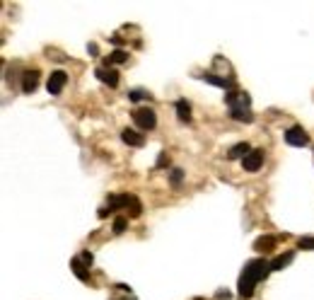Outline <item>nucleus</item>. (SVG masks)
I'll use <instances>...</instances> for the list:
<instances>
[{
  "label": "nucleus",
  "instance_id": "3",
  "mask_svg": "<svg viewBox=\"0 0 314 300\" xmlns=\"http://www.w3.org/2000/svg\"><path fill=\"white\" fill-rule=\"evenodd\" d=\"M285 143L293 145V148H304V145H309V134L302 126H293L285 131Z\"/></svg>",
  "mask_w": 314,
  "mask_h": 300
},
{
  "label": "nucleus",
  "instance_id": "5",
  "mask_svg": "<svg viewBox=\"0 0 314 300\" xmlns=\"http://www.w3.org/2000/svg\"><path fill=\"white\" fill-rule=\"evenodd\" d=\"M263 165V150L261 148H254L249 155L242 160V167H244V172H259V167Z\"/></svg>",
  "mask_w": 314,
  "mask_h": 300
},
{
  "label": "nucleus",
  "instance_id": "25",
  "mask_svg": "<svg viewBox=\"0 0 314 300\" xmlns=\"http://www.w3.org/2000/svg\"><path fill=\"white\" fill-rule=\"evenodd\" d=\"M80 259H82V262H85L87 267H92V262H95V256H92V252H82V254H80Z\"/></svg>",
  "mask_w": 314,
  "mask_h": 300
},
{
  "label": "nucleus",
  "instance_id": "10",
  "mask_svg": "<svg viewBox=\"0 0 314 300\" xmlns=\"http://www.w3.org/2000/svg\"><path fill=\"white\" fill-rule=\"evenodd\" d=\"M70 269H73V274H75L80 281H89V267H87L80 256H73V259H70Z\"/></svg>",
  "mask_w": 314,
  "mask_h": 300
},
{
  "label": "nucleus",
  "instance_id": "1",
  "mask_svg": "<svg viewBox=\"0 0 314 300\" xmlns=\"http://www.w3.org/2000/svg\"><path fill=\"white\" fill-rule=\"evenodd\" d=\"M271 274V262L268 259H251L244 264L242 274H239V283H237V295L242 300H249L254 295V288L259 281H266Z\"/></svg>",
  "mask_w": 314,
  "mask_h": 300
},
{
  "label": "nucleus",
  "instance_id": "16",
  "mask_svg": "<svg viewBox=\"0 0 314 300\" xmlns=\"http://www.w3.org/2000/svg\"><path fill=\"white\" fill-rule=\"evenodd\" d=\"M295 259V252H285V254H278L276 259H271V271H281L285 269L290 262Z\"/></svg>",
  "mask_w": 314,
  "mask_h": 300
},
{
  "label": "nucleus",
  "instance_id": "9",
  "mask_svg": "<svg viewBox=\"0 0 314 300\" xmlns=\"http://www.w3.org/2000/svg\"><path fill=\"white\" fill-rule=\"evenodd\" d=\"M39 75H41L39 70H27L24 73V80H22V92L24 95H32L34 90L39 88Z\"/></svg>",
  "mask_w": 314,
  "mask_h": 300
},
{
  "label": "nucleus",
  "instance_id": "23",
  "mask_svg": "<svg viewBox=\"0 0 314 300\" xmlns=\"http://www.w3.org/2000/svg\"><path fill=\"white\" fill-rule=\"evenodd\" d=\"M297 249H314V237H300L297 240Z\"/></svg>",
  "mask_w": 314,
  "mask_h": 300
},
{
  "label": "nucleus",
  "instance_id": "26",
  "mask_svg": "<svg viewBox=\"0 0 314 300\" xmlns=\"http://www.w3.org/2000/svg\"><path fill=\"white\" fill-rule=\"evenodd\" d=\"M215 298H217V300H228V298H230V293H228V290H217Z\"/></svg>",
  "mask_w": 314,
  "mask_h": 300
},
{
  "label": "nucleus",
  "instance_id": "15",
  "mask_svg": "<svg viewBox=\"0 0 314 300\" xmlns=\"http://www.w3.org/2000/svg\"><path fill=\"white\" fill-rule=\"evenodd\" d=\"M107 201H109V208H111V211H116V208H128L130 196H128V194H111Z\"/></svg>",
  "mask_w": 314,
  "mask_h": 300
},
{
  "label": "nucleus",
  "instance_id": "27",
  "mask_svg": "<svg viewBox=\"0 0 314 300\" xmlns=\"http://www.w3.org/2000/svg\"><path fill=\"white\" fill-rule=\"evenodd\" d=\"M111 41H114V44H116V46H121V44H123V39H121L119 34H114V36H111Z\"/></svg>",
  "mask_w": 314,
  "mask_h": 300
},
{
  "label": "nucleus",
  "instance_id": "14",
  "mask_svg": "<svg viewBox=\"0 0 314 300\" xmlns=\"http://www.w3.org/2000/svg\"><path fill=\"white\" fill-rule=\"evenodd\" d=\"M249 153H251L249 143H237V145H232V148L228 150V160H244Z\"/></svg>",
  "mask_w": 314,
  "mask_h": 300
},
{
  "label": "nucleus",
  "instance_id": "13",
  "mask_svg": "<svg viewBox=\"0 0 314 300\" xmlns=\"http://www.w3.org/2000/svg\"><path fill=\"white\" fill-rule=\"evenodd\" d=\"M254 249L256 252H271V249H276V237H271V235H261V237H256V242H254Z\"/></svg>",
  "mask_w": 314,
  "mask_h": 300
},
{
  "label": "nucleus",
  "instance_id": "19",
  "mask_svg": "<svg viewBox=\"0 0 314 300\" xmlns=\"http://www.w3.org/2000/svg\"><path fill=\"white\" fill-rule=\"evenodd\" d=\"M141 213H143V203L136 196H130V203H128V216L130 218H141Z\"/></svg>",
  "mask_w": 314,
  "mask_h": 300
},
{
  "label": "nucleus",
  "instance_id": "8",
  "mask_svg": "<svg viewBox=\"0 0 314 300\" xmlns=\"http://www.w3.org/2000/svg\"><path fill=\"white\" fill-rule=\"evenodd\" d=\"M225 102H228V107H251V97L247 92H228L225 95Z\"/></svg>",
  "mask_w": 314,
  "mask_h": 300
},
{
  "label": "nucleus",
  "instance_id": "20",
  "mask_svg": "<svg viewBox=\"0 0 314 300\" xmlns=\"http://www.w3.org/2000/svg\"><path fill=\"white\" fill-rule=\"evenodd\" d=\"M126 228H128V218H126V216H116V218H114V233L116 235L126 233Z\"/></svg>",
  "mask_w": 314,
  "mask_h": 300
},
{
  "label": "nucleus",
  "instance_id": "12",
  "mask_svg": "<svg viewBox=\"0 0 314 300\" xmlns=\"http://www.w3.org/2000/svg\"><path fill=\"white\" fill-rule=\"evenodd\" d=\"M198 78H203L206 82L217 85V88H222V90H232V85H235L230 78H220V75H215V73H203V75H198Z\"/></svg>",
  "mask_w": 314,
  "mask_h": 300
},
{
  "label": "nucleus",
  "instance_id": "21",
  "mask_svg": "<svg viewBox=\"0 0 314 300\" xmlns=\"http://www.w3.org/2000/svg\"><path fill=\"white\" fill-rule=\"evenodd\" d=\"M182 179H184V169H179V167H176V169L169 172V184H172V187H179V184H182Z\"/></svg>",
  "mask_w": 314,
  "mask_h": 300
},
{
  "label": "nucleus",
  "instance_id": "7",
  "mask_svg": "<svg viewBox=\"0 0 314 300\" xmlns=\"http://www.w3.org/2000/svg\"><path fill=\"white\" fill-rule=\"evenodd\" d=\"M95 75H97L104 85H109V88H116L119 85V70H114V68H97L95 70Z\"/></svg>",
  "mask_w": 314,
  "mask_h": 300
},
{
  "label": "nucleus",
  "instance_id": "11",
  "mask_svg": "<svg viewBox=\"0 0 314 300\" xmlns=\"http://www.w3.org/2000/svg\"><path fill=\"white\" fill-rule=\"evenodd\" d=\"M230 116H232L235 121H244V123L254 121V111H251V107H232V109H230Z\"/></svg>",
  "mask_w": 314,
  "mask_h": 300
},
{
  "label": "nucleus",
  "instance_id": "2",
  "mask_svg": "<svg viewBox=\"0 0 314 300\" xmlns=\"http://www.w3.org/2000/svg\"><path fill=\"white\" fill-rule=\"evenodd\" d=\"M133 121L141 131H152L157 126V114L150 107H138V109H133Z\"/></svg>",
  "mask_w": 314,
  "mask_h": 300
},
{
  "label": "nucleus",
  "instance_id": "18",
  "mask_svg": "<svg viewBox=\"0 0 314 300\" xmlns=\"http://www.w3.org/2000/svg\"><path fill=\"white\" fill-rule=\"evenodd\" d=\"M176 116L182 123H189L191 121V104L186 100H176Z\"/></svg>",
  "mask_w": 314,
  "mask_h": 300
},
{
  "label": "nucleus",
  "instance_id": "24",
  "mask_svg": "<svg viewBox=\"0 0 314 300\" xmlns=\"http://www.w3.org/2000/svg\"><path fill=\"white\" fill-rule=\"evenodd\" d=\"M155 167H157V169H162V167H169V155H167V150H162V153H160V157H157Z\"/></svg>",
  "mask_w": 314,
  "mask_h": 300
},
{
  "label": "nucleus",
  "instance_id": "17",
  "mask_svg": "<svg viewBox=\"0 0 314 300\" xmlns=\"http://www.w3.org/2000/svg\"><path fill=\"white\" fill-rule=\"evenodd\" d=\"M128 61V54L123 51V49H116V51H111V54L104 58V68H111L114 63H126Z\"/></svg>",
  "mask_w": 314,
  "mask_h": 300
},
{
  "label": "nucleus",
  "instance_id": "4",
  "mask_svg": "<svg viewBox=\"0 0 314 300\" xmlns=\"http://www.w3.org/2000/svg\"><path fill=\"white\" fill-rule=\"evenodd\" d=\"M65 82H68V75H65L63 70H54L51 75H49V82H46V90H49V95H61L65 88Z\"/></svg>",
  "mask_w": 314,
  "mask_h": 300
},
{
  "label": "nucleus",
  "instance_id": "6",
  "mask_svg": "<svg viewBox=\"0 0 314 300\" xmlns=\"http://www.w3.org/2000/svg\"><path fill=\"white\" fill-rule=\"evenodd\" d=\"M121 141L126 145H130V148H143L145 145V136L138 134L136 128H123L121 131Z\"/></svg>",
  "mask_w": 314,
  "mask_h": 300
},
{
  "label": "nucleus",
  "instance_id": "22",
  "mask_svg": "<svg viewBox=\"0 0 314 300\" xmlns=\"http://www.w3.org/2000/svg\"><path fill=\"white\" fill-rule=\"evenodd\" d=\"M148 97H150V95H148L145 90H130V92H128V100L130 102H141V100H148Z\"/></svg>",
  "mask_w": 314,
  "mask_h": 300
}]
</instances>
